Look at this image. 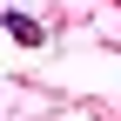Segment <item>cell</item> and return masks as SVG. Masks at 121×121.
Listing matches in <instances>:
<instances>
[{
    "instance_id": "6da1fadb",
    "label": "cell",
    "mask_w": 121,
    "mask_h": 121,
    "mask_svg": "<svg viewBox=\"0 0 121 121\" xmlns=\"http://www.w3.org/2000/svg\"><path fill=\"white\" fill-rule=\"evenodd\" d=\"M7 34L20 47H40V20H27V13H7Z\"/></svg>"
}]
</instances>
